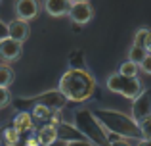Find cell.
Returning <instances> with one entry per match:
<instances>
[{
	"label": "cell",
	"mask_w": 151,
	"mask_h": 146,
	"mask_svg": "<svg viewBox=\"0 0 151 146\" xmlns=\"http://www.w3.org/2000/svg\"><path fill=\"white\" fill-rule=\"evenodd\" d=\"M14 129H15V131H19V133H29V131H33V129H35L33 115H31L29 112L17 113V115H15V119H14Z\"/></svg>",
	"instance_id": "cell-10"
},
{
	"label": "cell",
	"mask_w": 151,
	"mask_h": 146,
	"mask_svg": "<svg viewBox=\"0 0 151 146\" xmlns=\"http://www.w3.org/2000/svg\"><path fill=\"white\" fill-rule=\"evenodd\" d=\"M25 146H40V144H38L37 137H35V135H31V137H27V140H25Z\"/></svg>",
	"instance_id": "cell-21"
},
{
	"label": "cell",
	"mask_w": 151,
	"mask_h": 146,
	"mask_svg": "<svg viewBox=\"0 0 151 146\" xmlns=\"http://www.w3.org/2000/svg\"><path fill=\"white\" fill-rule=\"evenodd\" d=\"M40 12L38 0H15V15L21 21H33Z\"/></svg>",
	"instance_id": "cell-5"
},
{
	"label": "cell",
	"mask_w": 151,
	"mask_h": 146,
	"mask_svg": "<svg viewBox=\"0 0 151 146\" xmlns=\"http://www.w3.org/2000/svg\"><path fill=\"white\" fill-rule=\"evenodd\" d=\"M136 127L140 129V133H142V137H144V139H151V117H147V119H144V121H140Z\"/></svg>",
	"instance_id": "cell-16"
},
{
	"label": "cell",
	"mask_w": 151,
	"mask_h": 146,
	"mask_svg": "<svg viewBox=\"0 0 151 146\" xmlns=\"http://www.w3.org/2000/svg\"><path fill=\"white\" fill-rule=\"evenodd\" d=\"M142 46H144V50H145L147 54H151V31H147V35H145L144 44H142Z\"/></svg>",
	"instance_id": "cell-20"
},
{
	"label": "cell",
	"mask_w": 151,
	"mask_h": 146,
	"mask_svg": "<svg viewBox=\"0 0 151 146\" xmlns=\"http://www.w3.org/2000/svg\"><path fill=\"white\" fill-rule=\"evenodd\" d=\"M138 146H151V139H144V140H142V142L138 144Z\"/></svg>",
	"instance_id": "cell-22"
},
{
	"label": "cell",
	"mask_w": 151,
	"mask_h": 146,
	"mask_svg": "<svg viewBox=\"0 0 151 146\" xmlns=\"http://www.w3.org/2000/svg\"><path fill=\"white\" fill-rule=\"evenodd\" d=\"M105 85L111 92H117V94H121V96L128 98V100H134V98L144 90L142 81L138 77H122L121 73H111L109 77H107Z\"/></svg>",
	"instance_id": "cell-2"
},
{
	"label": "cell",
	"mask_w": 151,
	"mask_h": 146,
	"mask_svg": "<svg viewBox=\"0 0 151 146\" xmlns=\"http://www.w3.org/2000/svg\"><path fill=\"white\" fill-rule=\"evenodd\" d=\"M12 94L10 90L6 89V86H0V108H4V106H8V102H10Z\"/></svg>",
	"instance_id": "cell-19"
},
{
	"label": "cell",
	"mask_w": 151,
	"mask_h": 146,
	"mask_svg": "<svg viewBox=\"0 0 151 146\" xmlns=\"http://www.w3.org/2000/svg\"><path fill=\"white\" fill-rule=\"evenodd\" d=\"M71 2L69 0H44V10L52 17H63L69 14Z\"/></svg>",
	"instance_id": "cell-8"
},
{
	"label": "cell",
	"mask_w": 151,
	"mask_h": 146,
	"mask_svg": "<svg viewBox=\"0 0 151 146\" xmlns=\"http://www.w3.org/2000/svg\"><path fill=\"white\" fill-rule=\"evenodd\" d=\"M138 64H134V62H128L126 60L124 64H121V68H119L117 73H121L122 77H138Z\"/></svg>",
	"instance_id": "cell-14"
},
{
	"label": "cell",
	"mask_w": 151,
	"mask_h": 146,
	"mask_svg": "<svg viewBox=\"0 0 151 146\" xmlns=\"http://www.w3.org/2000/svg\"><path fill=\"white\" fill-rule=\"evenodd\" d=\"M145 54H147V52H145V50L142 48V46L132 44V46L128 48V56H126V58H128V62H134V64L140 65V62L145 58Z\"/></svg>",
	"instance_id": "cell-13"
},
{
	"label": "cell",
	"mask_w": 151,
	"mask_h": 146,
	"mask_svg": "<svg viewBox=\"0 0 151 146\" xmlns=\"http://www.w3.org/2000/svg\"><path fill=\"white\" fill-rule=\"evenodd\" d=\"M71 4H77V2H90V0H69Z\"/></svg>",
	"instance_id": "cell-24"
},
{
	"label": "cell",
	"mask_w": 151,
	"mask_h": 146,
	"mask_svg": "<svg viewBox=\"0 0 151 146\" xmlns=\"http://www.w3.org/2000/svg\"><path fill=\"white\" fill-rule=\"evenodd\" d=\"M113 146H130V144H126V142H122V140H119V142H113Z\"/></svg>",
	"instance_id": "cell-23"
},
{
	"label": "cell",
	"mask_w": 151,
	"mask_h": 146,
	"mask_svg": "<svg viewBox=\"0 0 151 146\" xmlns=\"http://www.w3.org/2000/svg\"><path fill=\"white\" fill-rule=\"evenodd\" d=\"M147 117H151V90H142L132 100V121L138 125Z\"/></svg>",
	"instance_id": "cell-3"
},
{
	"label": "cell",
	"mask_w": 151,
	"mask_h": 146,
	"mask_svg": "<svg viewBox=\"0 0 151 146\" xmlns=\"http://www.w3.org/2000/svg\"><path fill=\"white\" fill-rule=\"evenodd\" d=\"M147 31H149V29H145V27L138 29L136 35H134V42H132V44H138V46L144 44V38H145V35H147ZM142 48H144V46H142Z\"/></svg>",
	"instance_id": "cell-17"
},
{
	"label": "cell",
	"mask_w": 151,
	"mask_h": 146,
	"mask_svg": "<svg viewBox=\"0 0 151 146\" xmlns=\"http://www.w3.org/2000/svg\"><path fill=\"white\" fill-rule=\"evenodd\" d=\"M35 137H37L40 146H52L58 140V127L55 125H42Z\"/></svg>",
	"instance_id": "cell-9"
},
{
	"label": "cell",
	"mask_w": 151,
	"mask_h": 146,
	"mask_svg": "<svg viewBox=\"0 0 151 146\" xmlns=\"http://www.w3.org/2000/svg\"><path fill=\"white\" fill-rule=\"evenodd\" d=\"M67 15L77 25H86L94 19V8L90 6V2H77V4H71Z\"/></svg>",
	"instance_id": "cell-4"
},
{
	"label": "cell",
	"mask_w": 151,
	"mask_h": 146,
	"mask_svg": "<svg viewBox=\"0 0 151 146\" xmlns=\"http://www.w3.org/2000/svg\"><path fill=\"white\" fill-rule=\"evenodd\" d=\"M50 113H52V110H50L48 104H35L33 113H31V115L37 117V119H48Z\"/></svg>",
	"instance_id": "cell-15"
},
{
	"label": "cell",
	"mask_w": 151,
	"mask_h": 146,
	"mask_svg": "<svg viewBox=\"0 0 151 146\" xmlns=\"http://www.w3.org/2000/svg\"><path fill=\"white\" fill-rule=\"evenodd\" d=\"M2 139H4V142H6V146H17L19 139H21V133L15 131L14 127H6L4 133H2Z\"/></svg>",
	"instance_id": "cell-11"
},
{
	"label": "cell",
	"mask_w": 151,
	"mask_h": 146,
	"mask_svg": "<svg viewBox=\"0 0 151 146\" xmlns=\"http://www.w3.org/2000/svg\"><path fill=\"white\" fill-rule=\"evenodd\" d=\"M15 75H14V69L10 68V65H4L0 64V86H10L12 83H14Z\"/></svg>",
	"instance_id": "cell-12"
},
{
	"label": "cell",
	"mask_w": 151,
	"mask_h": 146,
	"mask_svg": "<svg viewBox=\"0 0 151 146\" xmlns=\"http://www.w3.org/2000/svg\"><path fill=\"white\" fill-rule=\"evenodd\" d=\"M21 42L14 41V38L10 37H4L0 38V58L6 62H15L19 60V56H21Z\"/></svg>",
	"instance_id": "cell-6"
},
{
	"label": "cell",
	"mask_w": 151,
	"mask_h": 146,
	"mask_svg": "<svg viewBox=\"0 0 151 146\" xmlns=\"http://www.w3.org/2000/svg\"><path fill=\"white\" fill-rule=\"evenodd\" d=\"M96 81L84 69H67L59 79V92L73 102H84L94 94Z\"/></svg>",
	"instance_id": "cell-1"
},
{
	"label": "cell",
	"mask_w": 151,
	"mask_h": 146,
	"mask_svg": "<svg viewBox=\"0 0 151 146\" xmlns=\"http://www.w3.org/2000/svg\"><path fill=\"white\" fill-rule=\"evenodd\" d=\"M29 35H31V27H29L27 21H21V19L15 17L14 21L8 23V35L6 37L14 38V41H17V42H23V41L29 38Z\"/></svg>",
	"instance_id": "cell-7"
},
{
	"label": "cell",
	"mask_w": 151,
	"mask_h": 146,
	"mask_svg": "<svg viewBox=\"0 0 151 146\" xmlns=\"http://www.w3.org/2000/svg\"><path fill=\"white\" fill-rule=\"evenodd\" d=\"M138 68H140L144 73L151 75V54H145V58L140 62V65H138Z\"/></svg>",
	"instance_id": "cell-18"
}]
</instances>
